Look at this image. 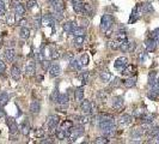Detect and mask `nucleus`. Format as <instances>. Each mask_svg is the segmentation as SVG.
<instances>
[{
  "label": "nucleus",
  "mask_w": 159,
  "mask_h": 144,
  "mask_svg": "<svg viewBox=\"0 0 159 144\" xmlns=\"http://www.w3.org/2000/svg\"><path fill=\"white\" fill-rule=\"evenodd\" d=\"M98 127L103 132V134L110 137V136H114L115 134V131H116V121H115V119L102 120V121H98Z\"/></svg>",
  "instance_id": "1"
},
{
  "label": "nucleus",
  "mask_w": 159,
  "mask_h": 144,
  "mask_svg": "<svg viewBox=\"0 0 159 144\" xmlns=\"http://www.w3.org/2000/svg\"><path fill=\"white\" fill-rule=\"evenodd\" d=\"M114 23H115V19H114V17L111 15H109V13L103 15L102 18H101V30L103 33L110 30V29L113 28V25H114Z\"/></svg>",
  "instance_id": "2"
},
{
  "label": "nucleus",
  "mask_w": 159,
  "mask_h": 144,
  "mask_svg": "<svg viewBox=\"0 0 159 144\" xmlns=\"http://www.w3.org/2000/svg\"><path fill=\"white\" fill-rule=\"evenodd\" d=\"M84 133H85L84 125L78 124L77 126H73V127L71 129V132H70V137H68V139H71V140L73 142V140H76V139H78L79 137H81Z\"/></svg>",
  "instance_id": "3"
},
{
  "label": "nucleus",
  "mask_w": 159,
  "mask_h": 144,
  "mask_svg": "<svg viewBox=\"0 0 159 144\" xmlns=\"http://www.w3.org/2000/svg\"><path fill=\"white\" fill-rule=\"evenodd\" d=\"M47 126L49 129V131H55L60 124V118H59V115L56 114H52V115H48L47 117Z\"/></svg>",
  "instance_id": "4"
},
{
  "label": "nucleus",
  "mask_w": 159,
  "mask_h": 144,
  "mask_svg": "<svg viewBox=\"0 0 159 144\" xmlns=\"http://www.w3.org/2000/svg\"><path fill=\"white\" fill-rule=\"evenodd\" d=\"M6 124H7V126H9V132H10L11 136H16V134H18L19 130H18V125H17L15 118H12V117L6 118Z\"/></svg>",
  "instance_id": "5"
},
{
  "label": "nucleus",
  "mask_w": 159,
  "mask_h": 144,
  "mask_svg": "<svg viewBox=\"0 0 159 144\" xmlns=\"http://www.w3.org/2000/svg\"><path fill=\"white\" fill-rule=\"evenodd\" d=\"M141 15H142V4H136V6L132 11V15H131V18H129V24L136 22L141 17Z\"/></svg>",
  "instance_id": "6"
},
{
  "label": "nucleus",
  "mask_w": 159,
  "mask_h": 144,
  "mask_svg": "<svg viewBox=\"0 0 159 144\" xmlns=\"http://www.w3.org/2000/svg\"><path fill=\"white\" fill-rule=\"evenodd\" d=\"M124 106V101H123V97L122 96H114L111 99V108L115 109V110H122Z\"/></svg>",
  "instance_id": "7"
},
{
  "label": "nucleus",
  "mask_w": 159,
  "mask_h": 144,
  "mask_svg": "<svg viewBox=\"0 0 159 144\" xmlns=\"http://www.w3.org/2000/svg\"><path fill=\"white\" fill-rule=\"evenodd\" d=\"M127 65H128V59L126 56H118L117 59L114 61V67L117 70V71H122Z\"/></svg>",
  "instance_id": "8"
},
{
  "label": "nucleus",
  "mask_w": 159,
  "mask_h": 144,
  "mask_svg": "<svg viewBox=\"0 0 159 144\" xmlns=\"http://www.w3.org/2000/svg\"><path fill=\"white\" fill-rule=\"evenodd\" d=\"M117 123H118L120 126L127 127V126H129L133 123V117H132V115H129V114H122L121 117L118 118Z\"/></svg>",
  "instance_id": "9"
},
{
  "label": "nucleus",
  "mask_w": 159,
  "mask_h": 144,
  "mask_svg": "<svg viewBox=\"0 0 159 144\" xmlns=\"http://www.w3.org/2000/svg\"><path fill=\"white\" fill-rule=\"evenodd\" d=\"M48 72H49V76H50L52 78L59 77V76L61 75V66H60V64H59V63H53V64L50 65Z\"/></svg>",
  "instance_id": "10"
},
{
  "label": "nucleus",
  "mask_w": 159,
  "mask_h": 144,
  "mask_svg": "<svg viewBox=\"0 0 159 144\" xmlns=\"http://www.w3.org/2000/svg\"><path fill=\"white\" fill-rule=\"evenodd\" d=\"M80 109H81V112H83V114H91L92 113V103H91V101H89V100H81V102H80Z\"/></svg>",
  "instance_id": "11"
},
{
  "label": "nucleus",
  "mask_w": 159,
  "mask_h": 144,
  "mask_svg": "<svg viewBox=\"0 0 159 144\" xmlns=\"http://www.w3.org/2000/svg\"><path fill=\"white\" fill-rule=\"evenodd\" d=\"M144 134H145L144 127H138L131 131V138L133 139V142H139V139H141Z\"/></svg>",
  "instance_id": "12"
},
{
  "label": "nucleus",
  "mask_w": 159,
  "mask_h": 144,
  "mask_svg": "<svg viewBox=\"0 0 159 144\" xmlns=\"http://www.w3.org/2000/svg\"><path fill=\"white\" fill-rule=\"evenodd\" d=\"M24 72H25L26 77H33V76H35V73H36V64H35L34 61H29V63L25 65Z\"/></svg>",
  "instance_id": "13"
},
{
  "label": "nucleus",
  "mask_w": 159,
  "mask_h": 144,
  "mask_svg": "<svg viewBox=\"0 0 159 144\" xmlns=\"http://www.w3.org/2000/svg\"><path fill=\"white\" fill-rule=\"evenodd\" d=\"M13 7H15V13H16L17 18L25 16V13H26V6H24V4H22V3H16Z\"/></svg>",
  "instance_id": "14"
},
{
  "label": "nucleus",
  "mask_w": 159,
  "mask_h": 144,
  "mask_svg": "<svg viewBox=\"0 0 159 144\" xmlns=\"http://www.w3.org/2000/svg\"><path fill=\"white\" fill-rule=\"evenodd\" d=\"M10 75H11V77L13 78L15 82H19L20 78H22V72H20L19 66L12 65V67H11V70H10Z\"/></svg>",
  "instance_id": "15"
},
{
  "label": "nucleus",
  "mask_w": 159,
  "mask_h": 144,
  "mask_svg": "<svg viewBox=\"0 0 159 144\" xmlns=\"http://www.w3.org/2000/svg\"><path fill=\"white\" fill-rule=\"evenodd\" d=\"M76 26H77V24L74 22H72V20H67V22H65L62 24V29H63V31H65L66 34H72L73 30L76 29Z\"/></svg>",
  "instance_id": "16"
},
{
  "label": "nucleus",
  "mask_w": 159,
  "mask_h": 144,
  "mask_svg": "<svg viewBox=\"0 0 159 144\" xmlns=\"http://www.w3.org/2000/svg\"><path fill=\"white\" fill-rule=\"evenodd\" d=\"M15 56H16V50L13 48H6L4 50V58H5L6 61L12 63L15 60Z\"/></svg>",
  "instance_id": "17"
},
{
  "label": "nucleus",
  "mask_w": 159,
  "mask_h": 144,
  "mask_svg": "<svg viewBox=\"0 0 159 144\" xmlns=\"http://www.w3.org/2000/svg\"><path fill=\"white\" fill-rule=\"evenodd\" d=\"M54 23H55V19L53 18L52 15L46 13L44 16H42V25H46V26H54Z\"/></svg>",
  "instance_id": "18"
},
{
  "label": "nucleus",
  "mask_w": 159,
  "mask_h": 144,
  "mask_svg": "<svg viewBox=\"0 0 159 144\" xmlns=\"http://www.w3.org/2000/svg\"><path fill=\"white\" fill-rule=\"evenodd\" d=\"M135 72H136V66L128 64L121 71V75H123V76H133V75H135Z\"/></svg>",
  "instance_id": "19"
},
{
  "label": "nucleus",
  "mask_w": 159,
  "mask_h": 144,
  "mask_svg": "<svg viewBox=\"0 0 159 144\" xmlns=\"http://www.w3.org/2000/svg\"><path fill=\"white\" fill-rule=\"evenodd\" d=\"M141 121L144 123V124H152L153 121H154V119H155V115L154 114H152V113H144L142 115H141Z\"/></svg>",
  "instance_id": "20"
},
{
  "label": "nucleus",
  "mask_w": 159,
  "mask_h": 144,
  "mask_svg": "<svg viewBox=\"0 0 159 144\" xmlns=\"http://www.w3.org/2000/svg\"><path fill=\"white\" fill-rule=\"evenodd\" d=\"M145 47H146L147 52H154L155 48H157V41H154L152 37H148L145 41Z\"/></svg>",
  "instance_id": "21"
},
{
  "label": "nucleus",
  "mask_w": 159,
  "mask_h": 144,
  "mask_svg": "<svg viewBox=\"0 0 159 144\" xmlns=\"http://www.w3.org/2000/svg\"><path fill=\"white\" fill-rule=\"evenodd\" d=\"M74 120L76 123L80 124V125H86L90 123V117L89 114H84V115H76L74 117Z\"/></svg>",
  "instance_id": "22"
},
{
  "label": "nucleus",
  "mask_w": 159,
  "mask_h": 144,
  "mask_svg": "<svg viewBox=\"0 0 159 144\" xmlns=\"http://www.w3.org/2000/svg\"><path fill=\"white\" fill-rule=\"evenodd\" d=\"M30 113H33V114H38L40 113V110H41V103H40V101H37V100H35V101H33L30 103Z\"/></svg>",
  "instance_id": "23"
},
{
  "label": "nucleus",
  "mask_w": 159,
  "mask_h": 144,
  "mask_svg": "<svg viewBox=\"0 0 159 144\" xmlns=\"http://www.w3.org/2000/svg\"><path fill=\"white\" fill-rule=\"evenodd\" d=\"M83 99H84V88L83 86L76 88V90H74V101L76 102H81Z\"/></svg>",
  "instance_id": "24"
},
{
  "label": "nucleus",
  "mask_w": 159,
  "mask_h": 144,
  "mask_svg": "<svg viewBox=\"0 0 159 144\" xmlns=\"http://www.w3.org/2000/svg\"><path fill=\"white\" fill-rule=\"evenodd\" d=\"M30 124H29V120L28 119H25L22 124H20V132H22V134L23 136H28L29 133H30Z\"/></svg>",
  "instance_id": "25"
},
{
  "label": "nucleus",
  "mask_w": 159,
  "mask_h": 144,
  "mask_svg": "<svg viewBox=\"0 0 159 144\" xmlns=\"http://www.w3.org/2000/svg\"><path fill=\"white\" fill-rule=\"evenodd\" d=\"M123 85L126 86V88H133V86L136 85V77L131 76L129 78H127L126 80H123Z\"/></svg>",
  "instance_id": "26"
},
{
  "label": "nucleus",
  "mask_w": 159,
  "mask_h": 144,
  "mask_svg": "<svg viewBox=\"0 0 159 144\" xmlns=\"http://www.w3.org/2000/svg\"><path fill=\"white\" fill-rule=\"evenodd\" d=\"M19 37L23 40H28L30 37V29L28 26H20L19 30Z\"/></svg>",
  "instance_id": "27"
},
{
  "label": "nucleus",
  "mask_w": 159,
  "mask_h": 144,
  "mask_svg": "<svg viewBox=\"0 0 159 144\" xmlns=\"http://www.w3.org/2000/svg\"><path fill=\"white\" fill-rule=\"evenodd\" d=\"M9 100H10V95L6 91H1V93H0V106L5 107L7 105V102H9Z\"/></svg>",
  "instance_id": "28"
},
{
  "label": "nucleus",
  "mask_w": 159,
  "mask_h": 144,
  "mask_svg": "<svg viewBox=\"0 0 159 144\" xmlns=\"http://www.w3.org/2000/svg\"><path fill=\"white\" fill-rule=\"evenodd\" d=\"M74 36H85L86 35V29L84 26H76V29L72 33Z\"/></svg>",
  "instance_id": "29"
},
{
  "label": "nucleus",
  "mask_w": 159,
  "mask_h": 144,
  "mask_svg": "<svg viewBox=\"0 0 159 144\" xmlns=\"http://www.w3.org/2000/svg\"><path fill=\"white\" fill-rule=\"evenodd\" d=\"M68 94H60L57 97V105H67L68 103Z\"/></svg>",
  "instance_id": "30"
},
{
  "label": "nucleus",
  "mask_w": 159,
  "mask_h": 144,
  "mask_svg": "<svg viewBox=\"0 0 159 144\" xmlns=\"http://www.w3.org/2000/svg\"><path fill=\"white\" fill-rule=\"evenodd\" d=\"M99 78H101L102 82H105V83H107V82H109V80L111 79V73H110L109 71H107V70H105V71H102V72L99 73Z\"/></svg>",
  "instance_id": "31"
},
{
  "label": "nucleus",
  "mask_w": 159,
  "mask_h": 144,
  "mask_svg": "<svg viewBox=\"0 0 159 144\" xmlns=\"http://www.w3.org/2000/svg\"><path fill=\"white\" fill-rule=\"evenodd\" d=\"M129 45H131V41H128V39H126L123 41H121L120 43V49L122 52H129Z\"/></svg>",
  "instance_id": "32"
},
{
  "label": "nucleus",
  "mask_w": 159,
  "mask_h": 144,
  "mask_svg": "<svg viewBox=\"0 0 159 144\" xmlns=\"http://www.w3.org/2000/svg\"><path fill=\"white\" fill-rule=\"evenodd\" d=\"M84 15L92 17L93 16V9L89 3H84Z\"/></svg>",
  "instance_id": "33"
},
{
  "label": "nucleus",
  "mask_w": 159,
  "mask_h": 144,
  "mask_svg": "<svg viewBox=\"0 0 159 144\" xmlns=\"http://www.w3.org/2000/svg\"><path fill=\"white\" fill-rule=\"evenodd\" d=\"M154 10H153V6L151 3H144L142 4V13H152Z\"/></svg>",
  "instance_id": "34"
},
{
  "label": "nucleus",
  "mask_w": 159,
  "mask_h": 144,
  "mask_svg": "<svg viewBox=\"0 0 159 144\" xmlns=\"http://www.w3.org/2000/svg\"><path fill=\"white\" fill-rule=\"evenodd\" d=\"M84 41H85V36H74L73 45L74 47H81L84 45Z\"/></svg>",
  "instance_id": "35"
},
{
  "label": "nucleus",
  "mask_w": 159,
  "mask_h": 144,
  "mask_svg": "<svg viewBox=\"0 0 159 144\" xmlns=\"http://www.w3.org/2000/svg\"><path fill=\"white\" fill-rule=\"evenodd\" d=\"M157 77H158L157 76V71H150V73H148V85L150 86H152L154 84Z\"/></svg>",
  "instance_id": "36"
},
{
  "label": "nucleus",
  "mask_w": 159,
  "mask_h": 144,
  "mask_svg": "<svg viewBox=\"0 0 159 144\" xmlns=\"http://www.w3.org/2000/svg\"><path fill=\"white\" fill-rule=\"evenodd\" d=\"M79 64H80L81 69H84L85 66H87V64H89V55H87V54H83V55L80 56Z\"/></svg>",
  "instance_id": "37"
},
{
  "label": "nucleus",
  "mask_w": 159,
  "mask_h": 144,
  "mask_svg": "<svg viewBox=\"0 0 159 144\" xmlns=\"http://www.w3.org/2000/svg\"><path fill=\"white\" fill-rule=\"evenodd\" d=\"M72 127H73V121H72V120H65V121L61 124V127H60V129L66 130V131H70Z\"/></svg>",
  "instance_id": "38"
},
{
  "label": "nucleus",
  "mask_w": 159,
  "mask_h": 144,
  "mask_svg": "<svg viewBox=\"0 0 159 144\" xmlns=\"http://www.w3.org/2000/svg\"><path fill=\"white\" fill-rule=\"evenodd\" d=\"M53 18L55 19V22H61L62 19H63V12H61V11H56V10H54V12H53Z\"/></svg>",
  "instance_id": "39"
},
{
  "label": "nucleus",
  "mask_w": 159,
  "mask_h": 144,
  "mask_svg": "<svg viewBox=\"0 0 159 144\" xmlns=\"http://www.w3.org/2000/svg\"><path fill=\"white\" fill-rule=\"evenodd\" d=\"M70 69H72V70H81V66L79 64V60H77L76 58H74L72 61H70Z\"/></svg>",
  "instance_id": "40"
},
{
  "label": "nucleus",
  "mask_w": 159,
  "mask_h": 144,
  "mask_svg": "<svg viewBox=\"0 0 159 144\" xmlns=\"http://www.w3.org/2000/svg\"><path fill=\"white\" fill-rule=\"evenodd\" d=\"M34 25H35L36 29H40V28L42 26V16L36 15V16L34 17Z\"/></svg>",
  "instance_id": "41"
},
{
  "label": "nucleus",
  "mask_w": 159,
  "mask_h": 144,
  "mask_svg": "<svg viewBox=\"0 0 159 144\" xmlns=\"http://www.w3.org/2000/svg\"><path fill=\"white\" fill-rule=\"evenodd\" d=\"M94 143L96 144H105V143H109V137L108 136H102V137H97L94 139Z\"/></svg>",
  "instance_id": "42"
},
{
  "label": "nucleus",
  "mask_w": 159,
  "mask_h": 144,
  "mask_svg": "<svg viewBox=\"0 0 159 144\" xmlns=\"http://www.w3.org/2000/svg\"><path fill=\"white\" fill-rule=\"evenodd\" d=\"M65 9H66V5H65V3H63V1H61V0H59V1L56 3V5L54 6V10L61 11V12L65 11Z\"/></svg>",
  "instance_id": "43"
},
{
  "label": "nucleus",
  "mask_w": 159,
  "mask_h": 144,
  "mask_svg": "<svg viewBox=\"0 0 159 144\" xmlns=\"http://www.w3.org/2000/svg\"><path fill=\"white\" fill-rule=\"evenodd\" d=\"M60 56H61V54H60L59 49L53 48V49H52V53H50V58H52V60H57Z\"/></svg>",
  "instance_id": "44"
},
{
  "label": "nucleus",
  "mask_w": 159,
  "mask_h": 144,
  "mask_svg": "<svg viewBox=\"0 0 159 144\" xmlns=\"http://www.w3.org/2000/svg\"><path fill=\"white\" fill-rule=\"evenodd\" d=\"M25 5H26V9L28 10H33L34 7L38 6V3L36 1V0H28V3Z\"/></svg>",
  "instance_id": "45"
},
{
  "label": "nucleus",
  "mask_w": 159,
  "mask_h": 144,
  "mask_svg": "<svg viewBox=\"0 0 159 144\" xmlns=\"http://www.w3.org/2000/svg\"><path fill=\"white\" fill-rule=\"evenodd\" d=\"M63 60H66V61H72L73 59H74V53H72V52H66L65 54H63Z\"/></svg>",
  "instance_id": "46"
},
{
  "label": "nucleus",
  "mask_w": 159,
  "mask_h": 144,
  "mask_svg": "<svg viewBox=\"0 0 159 144\" xmlns=\"http://www.w3.org/2000/svg\"><path fill=\"white\" fill-rule=\"evenodd\" d=\"M59 95H60V93H59V88L56 86V88L54 89V91L52 93V95H50V101H52V102H56Z\"/></svg>",
  "instance_id": "47"
},
{
  "label": "nucleus",
  "mask_w": 159,
  "mask_h": 144,
  "mask_svg": "<svg viewBox=\"0 0 159 144\" xmlns=\"http://www.w3.org/2000/svg\"><path fill=\"white\" fill-rule=\"evenodd\" d=\"M150 37H152L154 41H157V43H159V28H157V29H154V30L151 33V35H150Z\"/></svg>",
  "instance_id": "48"
},
{
  "label": "nucleus",
  "mask_w": 159,
  "mask_h": 144,
  "mask_svg": "<svg viewBox=\"0 0 159 144\" xmlns=\"http://www.w3.org/2000/svg\"><path fill=\"white\" fill-rule=\"evenodd\" d=\"M120 43H121V41L115 40V41H111V42L109 43V47H110V49L116 50V49H120Z\"/></svg>",
  "instance_id": "49"
},
{
  "label": "nucleus",
  "mask_w": 159,
  "mask_h": 144,
  "mask_svg": "<svg viewBox=\"0 0 159 144\" xmlns=\"http://www.w3.org/2000/svg\"><path fill=\"white\" fill-rule=\"evenodd\" d=\"M80 79H81V83H83V84H87V82H89V71L81 72Z\"/></svg>",
  "instance_id": "50"
},
{
  "label": "nucleus",
  "mask_w": 159,
  "mask_h": 144,
  "mask_svg": "<svg viewBox=\"0 0 159 144\" xmlns=\"http://www.w3.org/2000/svg\"><path fill=\"white\" fill-rule=\"evenodd\" d=\"M97 97H98L101 101L105 102V101H107V97H108V93H104V90H99L98 94H97Z\"/></svg>",
  "instance_id": "51"
},
{
  "label": "nucleus",
  "mask_w": 159,
  "mask_h": 144,
  "mask_svg": "<svg viewBox=\"0 0 159 144\" xmlns=\"http://www.w3.org/2000/svg\"><path fill=\"white\" fill-rule=\"evenodd\" d=\"M46 136V131L43 129H36L35 130V137L36 138H43Z\"/></svg>",
  "instance_id": "52"
},
{
  "label": "nucleus",
  "mask_w": 159,
  "mask_h": 144,
  "mask_svg": "<svg viewBox=\"0 0 159 144\" xmlns=\"http://www.w3.org/2000/svg\"><path fill=\"white\" fill-rule=\"evenodd\" d=\"M121 84H123V80H121L118 77H115L114 79H113V82H111V86H114V88H116V86H118V85H121Z\"/></svg>",
  "instance_id": "53"
},
{
  "label": "nucleus",
  "mask_w": 159,
  "mask_h": 144,
  "mask_svg": "<svg viewBox=\"0 0 159 144\" xmlns=\"http://www.w3.org/2000/svg\"><path fill=\"white\" fill-rule=\"evenodd\" d=\"M5 13H6V7H5V3H4V0H0V17L5 16Z\"/></svg>",
  "instance_id": "54"
},
{
  "label": "nucleus",
  "mask_w": 159,
  "mask_h": 144,
  "mask_svg": "<svg viewBox=\"0 0 159 144\" xmlns=\"http://www.w3.org/2000/svg\"><path fill=\"white\" fill-rule=\"evenodd\" d=\"M41 65H42V69H43V71H48L49 70V67H50V65H52V63L49 61V60H43L42 63H41Z\"/></svg>",
  "instance_id": "55"
},
{
  "label": "nucleus",
  "mask_w": 159,
  "mask_h": 144,
  "mask_svg": "<svg viewBox=\"0 0 159 144\" xmlns=\"http://www.w3.org/2000/svg\"><path fill=\"white\" fill-rule=\"evenodd\" d=\"M6 72V63L4 60H0V75H4Z\"/></svg>",
  "instance_id": "56"
},
{
  "label": "nucleus",
  "mask_w": 159,
  "mask_h": 144,
  "mask_svg": "<svg viewBox=\"0 0 159 144\" xmlns=\"http://www.w3.org/2000/svg\"><path fill=\"white\" fill-rule=\"evenodd\" d=\"M26 24H28L26 18H24V17H18V25H20V26H26Z\"/></svg>",
  "instance_id": "57"
},
{
  "label": "nucleus",
  "mask_w": 159,
  "mask_h": 144,
  "mask_svg": "<svg viewBox=\"0 0 159 144\" xmlns=\"http://www.w3.org/2000/svg\"><path fill=\"white\" fill-rule=\"evenodd\" d=\"M145 58H146V53H145V52H140L139 55H138V60H139V63H144Z\"/></svg>",
  "instance_id": "58"
},
{
  "label": "nucleus",
  "mask_w": 159,
  "mask_h": 144,
  "mask_svg": "<svg viewBox=\"0 0 159 144\" xmlns=\"http://www.w3.org/2000/svg\"><path fill=\"white\" fill-rule=\"evenodd\" d=\"M7 24H10V25L15 24V16H13V15H10V16H9V18H7Z\"/></svg>",
  "instance_id": "59"
},
{
  "label": "nucleus",
  "mask_w": 159,
  "mask_h": 144,
  "mask_svg": "<svg viewBox=\"0 0 159 144\" xmlns=\"http://www.w3.org/2000/svg\"><path fill=\"white\" fill-rule=\"evenodd\" d=\"M84 4V0H72V5H80Z\"/></svg>",
  "instance_id": "60"
},
{
  "label": "nucleus",
  "mask_w": 159,
  "mask_h": 144,
  "mask_svg": "<svg viewBox=\"0 0 159 144\" xmlns=\"http://www.w3.org/2000/svg\"><path fill=\"white\" fill-rule=\"evenodd\" d=\"M3 117H5V110L1 106H0V118H3Z\"/></svg>",
  "instance_id": "61"
},
{
  "label": "nucleus",
  "mask_w": 159,
  "mask_h": 144,
  "mask_svg": "<svg viewBox=\"0 0 159 144\" xmlns=\"http://www.w3.org/2000/svg\"><path fill=\"white\" fill-rule=\"evenodd\" d=\"M48 1H49V4H50V6H53V7H54V6L56 5V3L59 1V0H48Z\"/></svg>",
  "instance_id": "62"
},
{
  "label": "nucleus",
  "mask_w": 159,
  "mask_h": 144,
  "mask_svg": "<svg viewBox=\"0 0 159 144\" xmlns=\"http://www.w3.org/2000/svg\"><path fill=\"white\" fill-rule=\"evenodd\" d=\"M41 143H42V144H44V143H48V144H49V143H53V142H52L50 139H46V140H41Z\"/></svg>",
  "instance_id": "63"
},
{
  "label": "nucleus",
  "mask_w": 159,
  "mask_h": 144,
  "mask_svg": "<svg viewBox=\"0 0 159 144\" xmlns=\"http://www.w3.org/2000/svg\"><path fill=\"white\" fill-rule=\"evenodd\" d=\"M92 1H96V0H92Z\"/></svg>",
  "instance_id": "64"
}]
</instances>
